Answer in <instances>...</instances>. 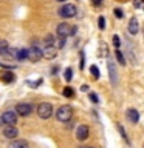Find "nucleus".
<instances>
[{"label": "nucleus", "mask_w": 144, "mask_h": 148, "mask_svg": "<svg viewBox=\"0 0 144 148\" xmlns=\"http://www.w3.org/2000/svg\"><path fill=\"white\" fill-rule=\"evenodd\" d=\"M118 131L121 133V136L124 137V140H125V142H129V137H127V134H125V130H124L123 127H121L119 123H118Z\"/></svg>", "instance_id": "obj_25"}, {"label": "nucleus", "mask_w": 144, "mask_h": 148, "mask_svg": "<svg viewBox=\"0 0 144 148\" xmlns=\"http://www.w3.org/2000/svg\"><path fill=\"white\" fill-rule=\"evenodd\" d=\"M26 57H28V51H26V49H17L16 59H19V60H25Z\"/></svg>", "instance_id": "obj_21"}, {"label": "nucleus", "mask_w": 144, "mask_h": 148, "mask_svg": "<svg viewBox=\"0 0 144 148\" xmlns=\"http://www.w3.org/2000/svg\"><path fill=\"white\" fill-rule=\"evenodd\" d=\"M2 122L5 123V125H16L17 123V113L16 111H5V113L2 114Z\"/></svg>", "instance_id": "obj_6"}, {"label": "nucleus", "mask_w": 144, "mask_h": 148, "mask_svg": "<svg viewBox=\"0 0 144 148\" xmlns=\"http://www.w3.org/2000/svg\"><path fill=\"white\" fill-rule=\"evenodd\" d=\"M54 110H53V105L50 103V102H42V103L37 105V116H39L40 119H50L51 116H53Z\"/></svg>", "instance_id": "obj_3"}, {"label": "nucleus", "mask_w": 144, "mask_h": 148, "mask_svg": "<svg viewBox=\"0 0 144 148\" xmlns=\"http://www.w3.org/2000/svg\"><path fill=\"white\" fill-rule=\"evenodd\" d=\"M138 31H139V23L136 20V17H132V18H130V22H129V32L132 36H136Z\"/></svg>", "instance_id": "obj_12"}, {"label": "nucleus", "mask_w": 144, "mask_h": 148, "mask_svg": "<svg viewBox=\"0 0 144 148\" xmlns=\"http://www.w3.org/2000/svg\"><path fill=\"white\" fill-rule=\"evenodd\" d=\"M115 56H116V60H118L119 65H125V57L123 56V53H121V49H116L115 51Z\"/></svg>", "instance_id": "obj_19"}, {"label": "nucleus", "mask_w": 144, "mask_h": 148, "mask_svg": "<svg viewBox=\"0 0 144 148\" xmlns=\"http://www.w3.org/2000/svg\"><path fill=\"white\" fill-rule=\"evenodd\" d=\"M0 80L5 82V83H11L16 80V77H14V74L11 71H6V73H2L0 74Z\"/></svg>", "instance_id": "obj_13"}, {"label": "nucleus", "mask_w": 144, "mask_h": 148, "mask_svg": "<svg viewBox=\"0 0 144 148\" xmlns=\"http://www.w3.org/2000/svg\"><path fill=\"white\" fill-rule=\"evenodd\" d=\"M81 90H82V91H88V85H82Z\"/></svg>", "instance_id": "obj_32"}, {"label": "nucleus", "mask_w": 144, "mask_h": 148, "mask_svg": "<svg viewBox=\"0 0 144 148\" xmlns=\"http://www.w3.org/2000/svg\"><path fill=\"white\" fill-rule=\"evenodd\" d=\"M81 69H84V53H81Z\"/></svg>", "instance_id": "obj_31"}, {"label": "nucleus", "mask_w": 144, "mask_h": 148, "mask_svg": "<svg viewBox=\"0 0 144 148\" xmlns=\"http://www.w3.org/2000/svg\"><path fill=\"white\" fill-rule=\"evenodd\" d=\"M84 148H95V147H84Z\"/></svg>", "instance_id": "obj_33"}, {"label": "nucleus", "mask_w": 144, "mask_h": 148, "mask_svg": "<svg viewBox=\"0 0 144 148\" xmlns=\"http://www.w3.org/2000/svg\"><path fill=\"white\" fill-rule=\"evenodd\" d=\"M56 32H57V36L60 39H67V37L73 36L74 32H76V26L70 25L67 22H60L57 25V28H56Z\"/></svg>", "instance_id": "obj_2"}, {"label": "nucleus", "mask_w": 144, "mask_h": 148, "mask_svg": "<svg viewBox=\"0 0 144 148\" xmlns=\"http://www.w3.org/2000/svg\"><path fill=\"white\" fill-rule=\"evenodd\" d=\"M125 114H127V119H129L132 123H138V122H139V113H138V110L129 108Z\"/></svg>", "instance_id": "obj_11"}, {"label": "nucleus", "mask_w": 144, "mask_h": 148, "mask_svg": "<svg viewBox=\"0 0 144 148\" xmlns=\"http://www.w3.org/2000/svg\"><path fill=\"white\" fill-rule=\"evenodd\" d=\"M71 117H73V108L70 105H60L57 108V111H56V119L62 123L70 122Z\"/></svg>", "instance_id": "obj_1"}, {"label": "nucleus", "mask_w": 144, "mask_h": 148, "mask_svg": "<svg viewBox=\"0 0 144 148\" xmlns=\"http://www.w3.org/2000/svg\"><path fill=\"white\" fill-rule=\"evenodd\" d=\"M90 99H91L93 103H98V102H99V99H98V96L95 94V92H90Z\"/></svg>", "instance_id": "obj_27"}, {"label": "nucleus", "mask_w": 144, "mask_h": 148, "mask_svg": "<svg viewBox=\"0 0 144 148\" xmlns=\"http://www.w3.org/2000/svg\"><path fill=\"white\" fill-rule=\"evenodd\" d=\"M57 2H65V0H57Z\"/></svg>", "instance_id": "obj_34"}, {"label": "nucleus", "mask_w": 144, "mask_h": 148, "mask_svg": "<svg viewBox=\"0 0 144 148\" xmlns=\"http://www.w3.org/2000/svg\"><path fill=\"white\" fill-rule=\"evenodd\" d=\"M28 60H31V62H39L42 59V49L37 48V46H31V48H28Z\"/></svg>", "instance_id": "obj_7"}, {"label": "nucleus", "mask_w": 144, "mask_h": 148, "mask_svg": "<svg viewBox=\"0 0 144 148\" xmlns=\"http://www.w3.org/2000/svg\"><path fill=\"white\" fill-rule=\"evenodd\" d=\"M3 136L6 139L14 140V139H17V136H19V130L16 128V125H6V127L3 128Z\"/></svg>", "instance_id": "obj_8"}, {"label": "nucleus", "mask_w": 144, "mask_h": 148, "mask_svg": "<svg viewBox=\"0 0 144 148\" xmlns=\"http://www.w3.org/2000/svg\"><path fill=\"white\" fill-rule=\"evenodd\" d=\"M109 73H110V80H111V83H116V82H118V77H116V66H115V62H109Z\"/></svg>", "instance_id": "obj_14"}, {"label": "nucleus", "mask_w": 144, "mask_h": 148, "mask_svg": "<svg viewBox=\"0 0 144 148\" xmlns=\"http://www.w3.org/2000/svg\"><path fill=\"white\" fill-rule=\"evenodd\" d=\"M45 46H56V37L53 34H48L45 36Z\"/></svg>", "instance_id": "obj_17"}, {"label": "nucleus", "mask_w": 144, "mask_h": 148, "mask_svg": "<svg viewBox=\"0 0 144 148\" xmlns=\"http://www.w3.org/2000/svg\"><path fill=\"white\" fill-rule=\"evenodd\" d=\"M76 12H78L76 6H74V5H71V3L62 5V6L59 8V11H57V14H59L62 18H71V17L76 16Z\"/></svg>", "instance_id": "obj_4"}, {"label": "nucleus", "mask_w": 144, "mask_h": 148, "mask_svg": "<svg viewBox=\"0 0 144 148\" xmlns=\"http://www.w3.org/2000/svg\"><path fill=\"white\" fill-rule=\"evenodd\" d=\"M88 134H90V130H88L87 125H79V127L76 128V137L78 140H85V139L88 137Z\"/></svg>", "instance_id": "obj_10"}, {"label": "nucleus", "mask_w": 144, "mask_h": 148, "mask_svg": "<svg viewBox=\"0 0 144 148\" xmlns=\"http://www.w3.org/2000/svg\"><path fill=\"white\" fill-rule=\"evenodd\" d=\"M98 56H99V57H107V56H109V45H107L105 42H101V43H99Z\"/></svg>", "instance_id": "obj_15"}, {"label": "nucleus", "mask_w": 144, "mask_h": 148, "mask_svg": "<svg viewBox=\"0 0 144 148\" xmlns=\"http://www.w3.org/2000/svg\"><path fill=\"white\" fill-rule=\"evenodd\" d=\"M113 45H115V48L116 49H119V45H121V40H119V36H113Z\"/></svg>", "instance_id": "obj_26"}, {"label": "nucleus", "mask_w": 144, "mask_h": 148, "mask_svg": "<svg viewBox=\"0 0 144 148\" xmlns=\"http://www.w3.org/2000/svg\"><path fill=\"white\" fill-rule=\"evenodd\" d=\"M64 77H65V80H67V82L71 80V79H73V69H71V68H67V69H65Z\"/></svg>", "instance_id": "obj_23"}, {"label": "nucleus", "mask_w": 144, "mask_h": 148, "mask_svg": "<svg viewBox=\"0 0 144 148\" xmlns=\"http://www.w3.org/2000/svg\"><path fill=\"white\" fill-rule=\"evenodd\" d=\"M133 5H135V8H141L143 6V0H135Z\"/></svg>", "instance_id": "obj_29"}, {"label": "nucleus", "mask_w": 144, "mask_h": 148, "mask_svg": "<svg viewBox=\"0 0 144 148\" xmlns=\"http://www.w3.org/2000/svg\"><path fill=\"white\" fill-rule=\"evenodd\" d=\"M91 3L95 5V6H99V5H102V0H91Z\"/></svg>", "instance_id": "obj_30"}, {"label": "nucleus", "mask_w": 144, "mask_h": 148, "mask_svg": "<svg viewBox=\"0 0 144 148\" xmlns=\"http://www.w3.org/2000/svg\"><path fill=\"white\" fill-rule=\"evenodd\" d=\"M115 16L118 17V18H123V16H124V14H123V11H121L119 8H116V9H115Z\"/></svg>", "instance_id": "obj_28"}, {"label": "nucleus", "mask_w": 144, "mask_h": 148, "mask_svg": "<svg viewBox=\"0 0 144 148\" xmlns=\"http://www.w3.org/2000/svg\"><path fill=\"white\" fill-rule=\"evenodd\" d=\"M8 49H9L8 42L6 40H0V54H2V56L8 54Z\"/></svg>", "instance_id": "obj_18"}, {"label": "nucleus", "mask_w": 144, "mask_h": 148, "mask_svg": "<svg viewBox=\"0 0 144 148\" xmlns=\"http://www.w3.org/2000/svg\"><path fill=\"white\" fill-rule=\"evenodd\" d=\"M90 73H91V76L95 77V79H99L101 77V73H99V69H98L96 65H91V66H90Z\"/></svg>", "instance_id": "obj_22"}, {"label": "nucleus", "mask_w": 144, "mask_h": 148, "mask_svg": "<svg viewBox=\"0 0 144 148\" xmlns=\"http://www.w3.org/2000/svg\"><path fill=\"white\" fill-rule=\"evenodd\" d=\"M8 148H28V143L25 140H20V139H14Z\"/></svg>", "instance_id": "obj_16"}, {"label": "nucleus", "mask_w": 144, "mask_h": 148, "mask_svg": "<svg viewBox=\"0 0 144 148\" xmlns=\"http://www.w3.org/2000/svg\"><path fill=\"white\" fill-rule=\"evenodd\" d=\"M14 111L17 113V116H22V117H28L33 113V105L28 103V102H20V103L16 105Z\"/></svg>", "instance_id": "obj_5"}, {"label": "nucleus", "mask_w": 144, "mask_h": 148, "mask_svg": "<svg viewBox=\"0 0 144 148\" xmlns=\"http://www.w3.org/2000/svg\"><path fill=\"white\" fill-rule=\"evenodd\" d=\"M98 26H99V29H105V18L102 16L98 18Z\"/></svg>", "instance_id": "obj_24"}, {"label": "nucleus", "mask_w": 144, "mask_h": 148, "mask_svg": "<svg viewBox=\"0 0 144 148\" xmlns=\"http://www.w3.org/2000/svg\"><path fill=\"white\" fill-rule=\"evenodd\" d=\"M56 56H57V48L56 46H45L42 49V57L46 60H53Z\"/></svg>", "instance_id": "obj_9"}, {"label": "nucleus", "mask_w": 144, "mask_h": 148, "mask_svg": "<svg viewBox=\"0 0 144 148\" xmlns=\"http://www.w3.org/2000/svg\"><path fill=\"white\" fill-rule=\"evenodd\" d=\"M62 92H64V96H65V97H68V99H71V97H74V90H73L71 86H65Z\"/></svg>", "instance_id": "obj_20"}]
</instances>
